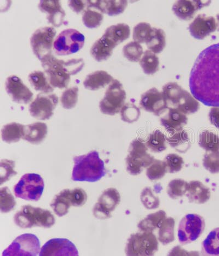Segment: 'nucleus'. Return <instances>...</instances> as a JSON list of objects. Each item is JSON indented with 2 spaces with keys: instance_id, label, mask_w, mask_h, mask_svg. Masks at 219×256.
Listing matches in <instances>:
<instances>
[{
  "instance_id": "40",
  "label": "nucleus",
  "mask_w": 219,
  "mask_h": 256,
  "mask_svg": "<svg viewBox=\"0 0 219 256\" xmlns=\"http://www.w3.org/2000/svg\"><path fill=\"white\" fill-rule=\"evenodd\" d=\"M188 183L182 180H175L171 181L167 188V194L169 198L177 200L186 194Z\"/></svg>"
},
{
  "instance_id": "45",
  "label": "nucleus",
  "mask_w": 219,
  "mask_h": 256,
  "mask_svg": "<svg viewBox=\"0 0 219 256\" xmlns=\"http://www.w3.org/2000/svg\"><path fill=\"white\" fill-rule=\"evenodd\" d=\"M140 115V109L133 104H127L124 105L121 110L122 120L129 124L138 121Z\"/></svg>"
},
{
  "instance_id": "36",
  "label": "nucleus",
  "mask_w": 219,
  "mask_h": 256,
  "mask_svg": "<svg viewBox=\"0 0 219 256\" xmlns=\"http://www.w3.org/2000/svg\"><path fill=\"white\" fill-rule=\"evenodd\" d=\"M140 61V65L147 75L155 74L159 70V61L158 58L150 50H146Z\"/></svg>"
},
{
  "instance_id": "39",
  "label": "nucleus",
  "mask_w": 219,
  "mask_h": 256,
  "mask_svg": "<svg viewBox=\"0 0 219 256\" xmlns=\"http://www.w3.org/2000/svg\"><path fill=\"white\" fill-rule=\"evenodd\" d=\"M104 20L103 14L99 10L87 8L82 16V22L88 28H98Z\"/></svg>"
},
{
  "instance_id": "43",
  "label": "nucleus",
  "mask_w": 219,
  "mask_h": 256,
  "mask_svg": "<svg viewBox=\"0 0 219 256\" xmlns=\"http://www.w3.org/2000/svg\"><path fill=\"white\" fill-rule=\"evenodd\" d=\"M16 202L13 194L8 188L0 190V209L2 213H8L13 210Z\"/></svg>"
},
{
  "instance_id": "11",
  "label": "nucleus",
  "mask_w": 219,
  "mask_h": 256,
  "mask_svg": "<svg viewBox=\"0 0 219 256\" xmlns=\"http://www.w3.org/2000/svg\"><path fill=\"white\" fill-rule=\"evenodd\" d=\"M126 97V92L121 83L114 80L106 90L104 98L100 101V112L105 115L115 116L123 108Z\"/></svg>"
},
{
  "instance_id": "49",
  "label": "nucleus",
  "mask_w": 219,
  "mask_h": 256,
  "mask_svg": "<svg viewBox=\"0 0 219 256\" xmlns=\"http://www.w3.org/2000/svg\"><path fill=\"white\" fill-rule=\"evenodd\" d=\"M15 162L13 160H3L0 162V177H1V184L9 181L12 177L17 175V172L14 170Z\"/></svg>"
},
{
  "instance_id": "42",
  "label": "nucleus",
  "mask_w": 219,
  "mask_h": 256,
  "mask_svg": "<svg viewBox=\"0 0 219 256\" xmlns=\"http://www.w3.org/2000/svg\"><path fill=\"white\" fill-rule=\"evenodd\" d=\"M167 172V166L164 162L155 159L147 168L146 176L149 180L155 181L161 180Z\"/></svg>"
},
{
  "instance_id": "48",
  "label": "nucleus",
  "mask_w": 219,
  "mask_h": 256,
  "mask_svg": "<svg viewBox=\"0 0 219 256\" xmlns=\"http://www.w3.org/2000/svg\"><path fill=\"white\" fill-rule=\"evenodd\" d=\"M203 162L204 168L210 174H219V152H206Z\"/></svg>"
},
{
  "instance_id": "16",
  "label": "nucleus",
  "mask_w": 219,
  "mask_h": 256,
  "mask_svg": "<svg viewBox=\"0 0 219 256\" xmlns=\"http://www.w3.org/2000/svg\"><path fill=\"white\" fill-rule=\"evenodd\" d=\"M121 196L118 190L108 188L102 194L93 208V216L99 220H106L111 217V212L119 205Z\"/></svg>"
},
{
  "instance_id": "3",
  "label": "nucleus",
  "mask_w": 219,
  "mask_h": 256,
  "mask_svg": "<svg viewBox=\"0 0 219 256\" xmlns=\"http://www.w3.org/2000/svg\"><path fill=\"white\" fill-rule=\"evenodd\" d=\"M131 29L125 24H118L106 29L102 38L96 42L91 50V54L96 61L107 60L115 48L129 38Z\"/></svg>"
},
{
  "instance_id": "22",
  "label": "nucleus",
  "mask_w": 219,
  "mask_h": 256,
  "mask_svg": "<svg viewBox=\"0 0 219 256\" xmlns=\"http://www.w3.org/2000/svg\"><path fill=\"white\" fill-rule=\"evenodd\" d=\"M39 8L42 12L47 14V19L53 26L59 28L63 24L66 13L59 1L43 0L40 2Z\"/></svg>"
},
{
  "instance_id": "27",
  "label": "nucleus",
  "mask_w": 219,
  "mask_h": 256,
  "mask_svg": "<svg viewBox=\"0 0 219 256\" xmlns=\"http://www.w3.org/2000/svg\"><path fill=\"white\" fill-rule=\"evenodd\" d=\"M47 132V126L44 123L28 124L25 126L23 140L32 144H39L46 138Z\"/></svg>"
},
{
  "instance_id": "12",
  "label": "nucleus",
  "mask_w": 219,
  "mask_h": 256,
  "mask_svg": "<svg viewBox=\"0 0 219 256\" xmlns=\"http://www.w3.org/2000/svg\"><path fill=\"white\" fill-rule=\"evenodd\" d=\"M205 228L204 219L197 214H188L180 222L178 238L182 246L197 240Z\"/></svg>"
},
{
  "instance_id": "33",
  "label": "nucleus",
  "mask_w": 219,
  "mask_h": 256,
  "mask_svg": "<svg viewBox=\"0 0 219 256\" xmlns=\"http://www.w3.org/2000/svg\"><path fill=\"white\" fill-rule=\"evenodd\" d=\"M28 80L30 84L37 92L47 94L54 91V88L49 82V80L41 71H34V72L30 74Z\"/></svg>"
},
{
  "instance_id": "20",
  "label": "nucleus",
  "mask_w": 219,
  "mask_h": 256,
  "mask_svg": "<svg viewBox=\"0 0 219 256\" xmlns=\"http://www.w3.org/2000/svg\"><path fill=\"white\" fill-rule=\"evenodd\" d=\"M217 28L215 18L200 14L191 24L189 26V31L195 39L203 40L215 32Z\"/></svg>"
},
{
  "instance_id": "29",
  "label": "nucleus",
  "mask_w": 219,
  "mask_h": 256,
  "mask_svg": "<svg viewBox=\"0 0 219 256\" xmlns=\"http://www.w3.org/2000/svg\"><path fill=\"white\" fill-rule=\"evenodd\" d=\"M145 44L150 51L158 54L164 50L166 46V34L161 29L152 28Z\"/></svg>"
},
{
  "instance_id": "10",
  "label": "nucleus",
  "mask_w": 219,
  "mask_h": 256,
  "mask_svg": "<svg viewBox=\"0 0 219 256\" xmlns=\"http://www.w3.org/2000/svg\"><path fill=\"white\" fill-rule=\"evenodd\" d=\"M84 34L74 29H68L59 34L53 48L58 56H68L79 52L85 45Z\"/></svg>"
},
{
  "instance_id": "23",
  "label": "nucleus",
  "mask_w": 219,
  "mask_h": 256,
  "mask_svg": "<svg viewBox=\"0 0 219 256\" xmlns=\"http://www.w3.org/2000/svg\"><path fill=\"white\" fill-rule=\"evenodd\" d=\"M74 190V189H73ZM64 190L55 196L51 202V207L59 218L66 216L71 206L76 207L74 190Z\"/></svg>"
},
{
  "instance_id": "13",
  "label": "nucleus",
  "mask_w": 219,
  "mask_h": 256,
  "mask_svg": "<svg viewBox=\"0 0 219 256\" xmlns=\"http://www.w3.org/2000/svg\"><path fill=\"white\" fill-rule=\"evenodd\" d=\"M40 243L37 236L25 234L18 236L4 250L3 256H36L40 252Z\"/></svg>"
},
{
  "instance_id": "51",
  "label": "nucleus",
  "mask_w": 219,
  "mask_h": 256,
  "mask_svg": "<svg viewBox=\"0 0 219 256\" xmlns=\"http://www.w3.org/2000/svg\"><path fill=\"white\" fill-rule=\"evenodd\" d=\"M86 4L85 2L79 1V0H72L68 2L69 8L76 14H80L84 10Z\"/></svg>"
},
{
  "instance_id": "30",
  "label": "nucleus",
  "mask_w": 219,
  "mask_h": 256,
  "mask_svg": "<svg viewBox=\"0 0 219 256\" xmlns=\"http://www.w3.org/2000/svg\"><path fill=\"white\" fill-rule=\"evenodd\" d=\"M25 126L17 123L5 125L2 130V140L8 144L19 142L23 139Z\"/></svg>"
},
{
  "instance_id": "25",
  "label": "nucleus",
  "mask_w": 219,
  "mask_h": 256,
  "mask_svg": "<svg viewBox=\"0 0 219 256\" xmlns=\"http://www.w3.org/2000/svg\"><path fill=\"white\" fill-rule=\"evenodd\" d=\"M87 8L96 9L102 14L113 16L124 12L127 7V1H87Z\"/></svg>"
},
{
  "instance_id": "17",
  "label": "nucleus",
  "mask_w": 219,
  "mask_h": 256,
  "mask_svg": "<svg viewBox=\"0 0 219 256\" xmlns=\"http://www.w3.org/2000/svg\"><path fill=\"white\" fill-rule=\"evenodd\" d=\"M140 106L145 111L153 113L157 116H160L169 109L162 92H159L156 88L150 89L142 95Z\"/></svg>"
},
{
  "instance_id": "8",
  "label": "nucleus",
  "mask_w": 219,
  "mask_h": 256,
  "mask_svg": "<svg viewBox=\"0 0 219 256\" xmlns=\"http://www.w3.org/2000/svg\"><path fill=\"white\" fill-rule=\"evenodd\" d=\"M45 188L43 178L36 174H27L21 178L14 187L17 198L28 201H38L42 196Z\"/></svg>"
},
{
  "instance_id": "18",
  "label": "nucleus",
  "mask_w": 219,
  "mask_h": 256,
  "mask_svg": "<svg viewBox=\"0 0 219 256\" xmlns=\"http://www.w3.org/2000/svg\"><path fill=\"white\" fill-rule=\"evenodd\" d=\"M5 89L12 100L17 104H27L33 100V94L16 76L8 77L5 82Z\"/></svg>"
},
{
  "instance_id": "46",
  "label": "nucleus",
  "mask_w": 219,
  "mask_h": 256,
  "mask_svg": "<svg viewBox=\"0 0 219 256\" xmlns=\"http://www.w3.org/2000/svg\"><path fill=\"white\" fill-rule=\"evenodd\" d=\"M152 28L149 24L141 22L136 26L133 30V40L139 44H145L150 36Z\"/></svg>"
},
{
  "instance_id": "1",
  "label": "nucleus",
  "mask_w": 219,
  "mask_h": 256,
  "mask_svg": "<svg viewBox=\"0 0 219 256\" xmlns=\"http://www.w3.org/2000/svg\"><path fill=\"white\" fill-rule=\"evenodd\" d=\"M189 83L195 98L207 106L219 107V44L200 54L191 70Z\"/></svg>"
},
{
  "instance_id": "19",
  "label": "nucleus",
  "mask_w": 219,
  "mask_h": 256,
  "mask_svg": "<svg viewBox=\"0 0 219 256\" xmlns=\"http://www.w3.org/2000/svg\"><path fill=\"white\" fill-rule=\"evenodd\" d=\"M78 249L66 239H53L47 242L41 249L40 256H77Z\"/></svg>"
},
{
  "instance_id": "32",
  "label": "nucleus",
  "mask_w": 219,
  "mask_h": 256,
  "mask_svg": "<svg viewBox=\"0 0 219 256\" xmlns=\"http://www.w3.org/2000/svg\"><path fill=\"white\" fill-rule=\"evenodd\" d=\"M167 218V214L163 210L150 214L138 224V228L142 232H152L159 228Z\"/></svg>"
},
{
  "instance_id": "7",
  "label": "nucleus",
  "mask_w": 219,
  "mask_h": 256,
  "mask_svg": "<svg viewBox=\"0 0 219 256\" xmlns=\"http://www.w3.org/2000/svg\"><path fill=\"white\" fill-rule=\"evenodd\" d=\"M148 148L143 142L135 140L130 145L129 154L126 160L128 174L137 176L153 163L155 158L147 153Z\"/></svg>"
},
{
  "instance_id": "35",
  "label": "nucleus",
  "mask_w": 219,
  "mask_h": 256,
  "mask_svg": "<svg viewBox=\"0 0 219 256\" xmlns=\"http://www.w3.org/2000/svg\"><path fill=\"white\" fill-rule=\"evenodd\" d=\"M198 144L206 152H219V136L209 130L200 134Z\"/></svg>"
},
{
  "instance_id": "6",
  "label": "nucleus",
  "mask_w": 219,
  "mask_h": 256,
  "mask_svg": "<svg viewBox=\"0 0 219 256\" xmlns=\"http://www.w3.org/2000/svg\"><path fill=\"white\" fill-rule=\"evenodd\" d=\"M14 222L22 229L39 227L50 228L54 226V216L49 210L31 206H23L14 217Z\"/></svg>"
},
{
  "instance_id": "50",
  "label": "nucleus",
  "mask_w": 219,
  "mask_h": 256,
  "mask_svg": "<svg viewBox=\"0 0 219 256\" xmlns=\"http://www.w3.org/2000/svg\"><path fill=\"white\" fill-rule=\"evenodd\" d=\"M164 162L166 165L167 172L171 174L179 172L183 168V160L182 158L175 154H169L164 158Z\"/></svg>"
},
{
  "instance_id": "21",
  "label": "nucleus",
  "mask_w": 219,
  "mask_h": 256,
  "mask_svg": "<svg viewBox=\"0 0 219 256\" xmlns=\"http://www.w3.org/2000/svg\"><path fill=\"white\" fill-rule=\"evenodd\" d=\"M211 2L187 1L181 0L173 5L172 10L175 15L182 20L188 21L193 19L197 11L208 6Z\"/></svg>"
},
{
  "instance_id": "34",
  "label": "nucleus",
  "mask_w": 219,
  "mask_h": 256,
  "mask_svg": "<svg viewBox=\"0 0 219 256\" xmlns=\"http://www.w3.org/2000/svg\"><path fill=\"white\" fill-rule=\"evenodd\" d=\"M175 220L169 218L164 220L158 232V240L163 246H167L175 240Z\"/></svg>"
},
{
  "instance_id": "14",
  "label": "nucleus",
  "mask_w": 219,
  "mask_h": 256,
  "mask_svg": "<svg viewBox=\"0 0 219 256\" xmlns=\"http://www.w3.org/2000/svg\"><path fill=\"white\" fill-rule=\"evenodd\" d=\"M56 31L52 27L41 28L35 32L31 38V45L34 55L40 60L52 55L53 40Z\"/></svg>"
},
{
  "instance_id": "44",
  "label": "nucleus",
  "mask_w": 219,
  "mask_h": 256,
  "mask_svg": "<svg viewBox=\"0 0 219 256\" xmlns=\"http://www.w3.org/2000/svg\"><path fill=\"white\" fill-rule=\"evenodd\" d=\"M79 88L73 87L65 91L61 97V104L64 109L72 110L78 102Z\"/></svg>"
},
{
  "instance_id": "26",
  "label": "nucleus",
  "mask_w": 219,
  "mask_h": 256,
  "mask_svg": "<svg viewBox=\"0 0 219 256\" xmlns=\"http://www.w3.org/2000/svg\"><path fill=\"white\" fill-rule=\"evenodd\" d=\"M186 196L191 204H203L211 197L210 189L199 181H192L188 184Z\"/></svg>"
},
{
  "instance_id": "9",
  "label": "nucleus",
  "mask_w": 219,
  "mask_h": 256,
  "mask_svg": "<svg viewBox=\"0 0 219 256\" xmlns=\"http://www.w3.org/2000/svg\"><path fill=\"white\" fill-rule=\"evenodd\" d=\"M158 242L152 232H143L130 237L125 249L127 256H149L157 252Z\"/></svg>"
},
{
  "instance_id": "24",
  "label": "nucleus",
  "mask_w": 219,
  "mask_h": 256,
  "mask_svg": "<svg viewBox=\"0 0 219 256\" xmlns=\"http://www.w3.org/2000/svg\"><path fill=\"white\" fill-rule=\"evenodd\" d=\"M168 110L167 114L161 119L162 126L171 134L181 132L188 122L186 115L174 108Z\"/></svg>"
},
{
  "instance_id": "41",
  "label": "nucleus",
  "mask_w": 219,
  "mask_h": 256,
  "mask_svg": "<svg viewBox=\"0 0 219 256\" xmlns=\"http://www.w3.org/2000/svg\"><path fill=\"white\" fill-rule=\"evenodd\" d=\"M123 54L128 61L137 62L140 61L144 54L143 48L139 44L132 42L123 47Z\"/></svg>"
},
{
  "instance_id": "4",
  "label": "nucleus",
  "mask_w": 219,
  "mask_h": 256,
  "mask_svg": "<svg viewBox=\"0 0 219 256\" xmlns=\"http://www.w3.org/2000/svg\"><path fill=\"white\" fill-rule=\"evenodd\" d=\"M72 180L76 182H96L106 174L104 162L96 151L75 157Z\"/></svg>"
},
{
  "instance_id": "38",
  "label": "nucleus",
  "mask_w": 219,
  "mask_h": 256,
  "mask_svg": "<svg viewBox=\"0 0 219 256\" xmlns=\"http://www.w3.org/2000/svg\"><path fill=\"white\" fill-rule=\"evenodd\" d=\"M202 253L207 256H219V228L211 232L204 241Z\"/></svg>"
},
{
  "instance_id": "47",
  "label": "nucleus",
  "mask_w": 219,
  "mask_h": 256,
  "mask_svg": "<svg viewBox=\"0 0 219 256\" xmlns=\"http://www.w3.org/2000/svg\"><path fill=\"white\" fill-rule=\"evenodd\" d=\"M140 199L142 204L148 210H156L160 205V201L153 194L150 188H145L141 192Z\"/></svg>"
},
{
  "instance_id": "53",
  "label": "nucleus",
  "mask_w": 219,
  "mask_h": 256,
  "mask_svg": "<svg viewBox=\"0 0 219 256\" xmlns=\"http://www.w3.org/2000/svg\"><path fill=\"white\" fill-rule=\"evenodd\" d=\"M217 26H218V32H219V14L217 16Z\"/></svg>"
},
{
  "instance_id": "28",
  "label": "nucleus",
  "mask_w": 219,
  "mask_h": 256,
  "mask_svg": "<svg viewBox=\"0 0 219 256\" xmlns=\"http://www.w3.org/2000/svg\"><path fill=\"white\" fill-rule=\"evenodd\" d=\"M114 80L112 76L105 71L98 70L87 76L84 86L87 90L97 91L107 86Z\"/></svg>"
},
{
  "instance_id": "31",
  "label": "nucleus",
  "mask_w": 219,
  "mask_h": 256,
  "mask_svg": "<svg viewBox=\"0 0 219 256\" xmlns=\"http://www.w3.org/2000/svg\"><path fill=\"white\" fill-rule=\"evenodd\" d=\"M166 140L171 148L181 154L187 152L191 146V142L188 133L185 130H181L176 133Z\"/></svg>"
},
{
  "instance_id": "37",
  "label": "nucleus",
  "mask_w": 219,
  "mask_h": 256,
  "mask_svg": "<svg viewBox=\"0 0 219 256\" xmlns=\"http://www.w3.org/2000/svg\"><path fill=\"white\" fill-rule=\"evenodd\" d=\"M166 138L165 135L157 130L151 134L146 142V146L152 152L160 153L167 150Z\"/></svg>"
},
{
  "instance_id": "15",
  "label": "nucleus",
  "mask_w": 219,
  "mask_h": 256,
  "mask_svg": "<svg viewBox=\"0 0 219 256\" xmlns=\"http://www.w3.org/2000/svg\"><path fill=\"white\" fill-rule=\"evenodd\" d=\"M58 104V98L55 94H39L30 104V114L40 120H47L53 115V111Z\"/></svg>"
},
{
  "instance_id": "2",
  "label": "nucleus",
  "mask_w": 219,
  "mask_h": 256,
  "mask_svg": "<svg viewBox=\"0 0 219 256\" xmlns=\"http://www.w3.org/2000/svg\"><path fill=\"white\" fill-rule=\"evenodd\" d=\"M41 62L51 86L60 89L67 88L71 76L79 74L85 66L82 58L64 62L52 55L45 57Z\"/></svg>"
},
{
  "instance_id": "5",
  "label": "nucleus",
  "mask_w": 219,
  "mask_h": 256,
  "mask_svg": "<svg viewBox=\"0 0 219 256\" xmlns=\"http://www.w3.org/2000/svg\"><path fill=\"white\" fill-rule=\"evenodd\" d=\"M162 94L169 108L176 109L185 115L194 114L199 110L198 100L176 82L165 85Z\"/></svg>"
},
{
  "instance_id": "52",
  "label": "nucleus",
  "mask_w": 219,
  "mask_h": 256,
  "mask_svg": "<svg viewBox=\"0 0 219 256\" xmlns=\"http://www.w3.org/2000/svg\"><path fill=\"white\" fill-rule=\"evenodd\" d=\"M211 124L219 130V107H213L209 114Z\"/></svg>"
}]
</instances>
